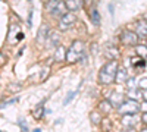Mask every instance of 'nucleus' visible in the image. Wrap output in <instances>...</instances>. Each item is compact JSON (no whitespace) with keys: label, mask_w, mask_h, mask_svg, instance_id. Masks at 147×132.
I'll return each instance as SVG.
<instances>
[{"label":"nucleus","mask_w":147,"mask_h":132,"mask_svg":"<svg viewBox=\"0 0 147 132\" xmlns=\"http://www.w3.org/2000/svg\"><path fill=\"white\" fill-rule=\"evenodd\" d=\"M119 65H118V60H115V59H112L110 62H107L102 70H100V75H99V82L100 84H105V85H107V84H112L115 81V75H116V70H118Z\"/></svg>","instance_id":"nucleus-1"},{"label":"nucleus","mask_w":147,"mask_h":132,"mask_svg":"<svg viewBox=\"0 0 147 132\" xmlns=\"http://www.w3.org/2000/svg\"><path fill=\"white\" fill-rule=\"evenodd\" d=\"M81 57H84V44L80 40H75L71 44V49L66 53V60L69 62H77Z\"/></svg>","instance_id":"nucleus-2"},{"label":"nucleus","mask_w":147,"mask_h":132,"mask_svg":"<svg viewBox=\"0 0 147 132\" xmlns=\"http://www.w3.org/2000/svg\"><path fill=\"white\" fill-rule=\"evenodd\" d=\"M44 7L50 15H60V16L65 15V10H66V5H63L59 0H50V2L46 3Z\"/></svg>","instance_id":"nucleus-3"},{"label":"nucleus","mask_w":147,"mask_h":132,"mask_svg":"<svg viewBox=\"0 0 147 132\" xmlns=\"http://www.w3.org/2000/svg\"><path fill=\"white\" fill-rule=\"evenodd\" d=\"M138 109H140V106L134 100L127 101V103H122V104L118 106V112L119 113H125V115H134L136 112H138Z\"/></svg>","instance_id":"nucleus-4"},{"label":"nucleus","mask_w":147,"mask_h":132,"mask_svg":"<svg viewBox=\"0 0 147 132\" xmlns=\"http://www.w3.org/2000/svg\"><path fill=\"white\" fill-rule=\"evenodd\" d=\"M121 41L127 44V46H136L137 41H138V37H137V34H134L132 31H124L121 34Z\"/></svg>","instance_id":"nucleus-5"},{"label":"nucleus","mask_w":147,"mask_h":132,"mask_svg":"<svg viewBox=\"0 0 147 132\" xmlns=\"http://www.w3.org/2000/svg\"><path fill=\"white\" fill-rule=\"evenodd\" d=\"M74 22H75V15H74V13H65V15H62L60 22H59L60 29H68L69 25H72Z\"/></svg>","instance_id":"nucleus-6"},{"label":"nucleus","mask_w":147,"mask_h":132,"mask_svg":"<svg viewBox=\"0 0 147 132\" xmlns=\"http://www.w3.org/2000/svg\"><path fill=\"white\" fill-rule=\"evenodd\" d=\"M47 34H49V27L46 25V23H43L40 31H38V35H37V43L43 44L46 40H47Z\"/></svg>","instance_id":"nucleus-7"},{"label":"nucleus","mask_w":147,"mask_h":132,"mask_svg":"<svg viewBox=\"0 0 147 132\" xmlns=\"http://www.w3.org/2000/svg\"><path fill=\"white\" fill-rule=\"evenodd\" d=\"M136 31H137V35H140V37H146L147 35V22L146 21H138L136 23Z\"/></svg>","instance_id":"nucleus-8"},{"label":"nucleus","mask_w":147,"mask_h":132,"mask_svg":"<svg viewBox=\"0 0 147 132\" xmlns=\"http://www.w3.org/2000/svg\"><path fill=\"white\" fill-rule=\"evenodd\" d=\"M127 78H128V74H127V72H125L124 69H119V68H118L116 75H115V81H116L118 84H122V82L127 81Z\"/></svg>","instance_id":"nucleus-9"},{"label":"nucleus","mask_w":147,"mask_h":132,"mask_svg":"<svg viewBox=\"0 0 147 132\" xmlns=\"http://www.w3.org/2000/svg\"><path fill=\"white\" fill-rule=\"evenodd\" d=\"M131 65H132L134 68L140 69V68H144V66H146V60H144L141 56H136V57L131 59Z\"/></svg>","instance_id":"nucleus-10"},{"label":"nucleus","mask_w":147,"mask_h":132,"mask_svg":"<svg viewBox=\"0 0 147 132\" xmlns=\"http://www.w3.org/2000/svg\"><path fill=\"white\" fill-rule=\"evenodd\" d=\"M82 6V0H66V7L71 10H78Z\"/></svg>","instance_id":"nucleus-11"},{"label":"nucleus","mask_w":147,"mask_h":132,"mask_svg":"<svg viewBox=\"0 0 147 132\" xmlns=\"http://www.w3.org/2000/svg\"><path fill=\"white\" fill-rule=\"evenodd\" d=\"M66 59V53H65V50H63V47H57V50H56V53H55V60H65Z\"/></svg>","instance_id":"nucleus-12"},{"label":"nucleus","mask_w":147,"mask_h":132,"mask_svg":"<svg viewBox=\"0 0 147 132\" xmlns=\"http://www.w3.org/2000/svg\"><path fill=\"white\" fill-rule=\"evenodd\" d=\"M137 122V119L134 117L132 115H127L124 119H122V123H124L125 126H128V125H131V126H134V123Z\"/></svg>","instance_id":"nucleus-13"},{"label":"nucleus","mask_w":147,"mask_h":132,"mask_svg":"<svg viewBox=\"0 0 147 132\" xmlns=\"http://www.w3.org/2000/svg\"><path fill=\"white\" fill-rule=\"evenodd\" d=\"M91 21L94 25H99L100 23V16H99V12H97V9H93L91 10Z\"/></svg>","instance_id":"nucleus-14"},{"label":"nucleus","mask_w":147,"mask_h":132,"mask_svg":"<svg viewBox=\"0 0 147 132\" xmlns=\"http://www.w3.org/2000/svg\"><path fill=\"white\" fill-rule=\"evenodd\" d=\"M137 54L141 56L144 60H147V47H143V46L137 47Z\"/></svg>","instance_id":"nucleus-15"},{"label":"nucleus","mask_w":147,"mask_h":132,"mask_svg":"<svg viewBox=\"0 0 147 132\" xmlns=\"http://www.w3.org/2000/svg\"><path fill=\"white\" fill-rule=\"evenodd\" d=\"M110 107H112V106H110L109 101H103V103H100V109H102L103 112H106V113L110 112Z\"/></svg>","instance_id":"nucleus-16"},{"label":"nucleus","mask_w":147,"mask_h":132,"mask_svg":"<svg viewBox=\"0 0 147 132\" xmlns=\"http://www.w3.org/2000/svg\"><path fill=\"white\" fill-rule=\"evenodd\" d=\"M43 112H44V109H43L41 106H40V107H37V110H34V117H35V119H41Z\"/></svg>","instance_id":"nucleus-17"},{"label":"nucleus","mask_w":147,"mask_h":132,"mask_svg":"<svg viewBox=\"0 0 147 132\" xmlns=\"http://www.w3.org/2000/svg\"><path fill=\"white\" fill-rule=\"evenodd\" d=\"M138 88L147 90V78H141V79L138 81Z\"/></svg>","instance_id":"nucleus-18"},{"label":"nucleus","mask_w":147,"mask_h":132,"mask_svg":"<svg viewBox=\"0 0 147 132\" xmlns=\"http://www.w3.org/2000/svg\"><path fill=\"white\" fill-rule=\"evenodd\" d=\"M50 43L55 46V44H57V41H59V35H57V32H52V35H50Z\"/></svg>","instance_id":"nucleus-19"},{"label":"nucleus","mask_w":147,"mask_h":132,"mask_svg":"<svg viewBox=\"0 0 147 132\" xmlns=\"http://www.w3.org/2000/svg\"><path fill=\"white\" fill-rule=\"evenodd\" d=\"M113 101L118 103V106L122 104V95L121 94H113Z\"/></svg>","instance_id":"nucleus-20"},{"label":"nucleus","mask_w":147,"mask_h":132,"mask_svg":"<svg viewBox=\"0 0 147 132\" xmlns=\"http://www.w3.org/2000/svg\"><path fill=\"white\" fill-rule=\"evenodd\" d=\"M75 92H77V91H72V92H69V94H68V97L65 98V101H63V103H65V104H68V103L74 98V95H75Z\"/></svg>","instance_id":"nucleus-21"},{"label":"nucleus","mask_w":147,"mask_h":132,"mask_svg":"<svg viewBox=\"0 0 147 132\" xmlns=\"http://www.w3.org/2000/svg\"><path fill=\"white\" fill-rule=\"evenodd\" d=\"M91 117H93V122H94V123H99V122H100V119H99V115H97V113H96V115L93 113V115H91Z\"/></svg>","instance_id":"nucleus-22"},{"label":"nucleus","mask_w":147,"mask_h":132,"mask_svg":"<svg viewBox=\"0 0 147 132\" xmlns=\"http://www.w3.org/2000/svg\"><path fill=\"white\" fill-rule=\"evenodd\" d=\"M19 126H21V128H22L24 131H27V129H28L27 123H25V122H22V121H19Z\"/></svg>","instance_id":"nucleus-23"},{"label":"nucleus","mask_w":147,"mask_h":132,"mask_svg":"<svg viewBox=\"0 0 147 132\" xmlns=\"http://www.w3.org/2000/svg\"><path fill=\"white\" fill-rule=\"evenodd\" d=\"M128 87H129V88H134V79H132V78L128 81Z\"/></svg>","instance_id":"nucleus-24"},{"label":"nucleus","mask_w":147,"mask_h":132,"mask_svg":"<svg viewBox=\"0 0 147 132\" xmlns=\"http://www.w3.org/2000/svg\"><path fill=\"white\" fill-rule=\"evenodd\" d=\"M141 121H143L144 123H147V112H146V113L143 115V119H141Z\"/></svg>","instance_id":"nucleus-25"},{"label":"nucleus","mask_w":147,"mask_h":132,"mask_svg":"<svg viewBox=\"0 0 147 132\" xmlns=\"http://www.w3.org/2000/svg\"><path fill=\"white\" fill-rule=\"evenodd\" d=\"M3 63H5V57L0 54V65H3Z\"/></svg>","instance_id":"nucleus-26"},{"label":"nucleus","mask_w":147,"mask_h":132,"mask_svg":"<svg viewBox=\"0 0 147 132\" xmlns=\"http://www.w3.org/2000/svg\"><path fill=\"white\" fill-rule=\"evenodd\" d=\"M141 107H143V109H144V112H147V101H146V103H144V104H143Z\"/></svg>","instance_id":"nucleus-27"},{"label":"nucleus","mask_w":147,"mask_h":132,"mask_svg":"<svg viewBox=\"0 0 147 132\" xmlns=\"http://www.w3.org/2000/svg\"><path fill=\"white\" fill-rule=\"evenodd\" d=\"M143 97H144V100H146V101H147V90H146V91H144V94H143Z\"/></svg>","instance_id":"nucleus-28"},{"label":"nucleus","mask_w":147,"mask_h":132,"mask_svg":"<svg viewBox=\"0 0 147 132\" xmlns=\"http://www.w3.org/2000/svg\"><path fill=\"white\" fill-rule=\"evenodd\" d=\"M85 3H87V5H88V3H90V0H85Z\"/></svg>","instance_id":"nucleus-29"},{"label":"nucleus","mask_w":147,"mask_h":132,"mask_svg":"<svg viewBox=\"0 0 147 132\" xmlns=\"http://www.w3.org/2000/svg\"><path fill=\"white\" fill-rule=\"evenodd\" d=\"M143 131H147V126H146V128H144V129H143Z\"/></svg>","instance_id":"nucleus-30"},{"label":"nucleus","mask_w":147,"mask_h":132,"mask_svg":"<svg viewBox=\"0 0 147 132\" xmlns=\"http://www.w3.org/2000/svg\"><path fill=\"white\" fill-rule=\"evenodd\" d=\"M146 47H147V41H146Z\"/></svg>","instance_id":"nucleus-31"},{"label":"nucleus","mask_w":147,"mask_h":132,"mask_svg":"<svg viewBox=\"0 0 147 132\" xmlns=\"http://www.w3.org/2000/svg\"><path fill=\"white\" fill-rule=\"evenodd\" d=\"M146 19H147V16H146Z\"/></svg>","instance_id":"nucleus-32"}]
</instances>
